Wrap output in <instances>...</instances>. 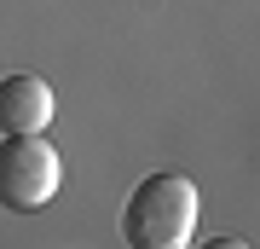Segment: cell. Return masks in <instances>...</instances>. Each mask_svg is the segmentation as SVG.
I'll list each match as a JSON object with an SVG mask.
<instances>
[{
	"mask_svg": "<svg viewBox=\"0 0 260 249\" xmlns=\"http://www.w3.org/2000/svg\"><path fill=\"white\" fill-rule=\"evenodd\" d=\"M197 214H203V197L185 174H145L127 191L121 238L133 249H185L197 238Z\"/></svg>",
	"mask_w": 260,
	"mask_h": 249,
	"instance_id": "obj_1",
	"label": "cell"
},
{
	"mask_svg": "<svg viewBox=\"0 0 260 249\" xmlns=\"http://www.w3.org/2000/svg\"><path fill=\"white\" fill-rule=\"evenodd\" d=\"M64 185V162L58 145L41 133H6L0 139V209L12 214H35L47 209Z\"/></svg>",
	"mask_w": 260,
	"mask_h": 249,
	"instance_id": "obj_2",
	"label": "cell"
},
{
	"mask_svg": "<svg viewBox=\"0 0 260 249\" xmlns=\"http://www.w3.org/2000/svg\"><path fill=\"white\" fill-rule=\"evenodd\" d=\"M58 99L41 75H6L0 81V133H47Z\"/></svg>",
	"mask_w": 260,
	"mask_h": 249,
	"instance_id": "obj_3",
	"label": "cell"
}]
</instances>
